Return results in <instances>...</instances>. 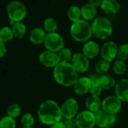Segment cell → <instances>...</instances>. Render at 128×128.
Returning a JSON list of instances; mask_svg holds the SVG:
<instances>
[{
  "label": "cell",
  "mask_w": 128,
  "mask_h": 128,
  "mask_svg": "<svg viewBox=\"0 0 128 128\" xmlns=\"http://www.w3.org/2000/svg\"><path fill=\"white\" fill-rule=\"evenodd\" d=\"M110 68V62L104 59H100L95 64V71L100 75L106 74Z\"/></svg>",
  "instance_id": "cell-27"
},
{
  "label": "cell",
  "mask_w": 128,
  "mask_h": 128,
  "mask_svg": "<svg viewBox=\"0 0 128 128\" xmlns=\"http://www.w3.org/2000/svg\"><path fill=\"white\" fill-rule=\"evenodd\" d=\"M91 85V80L88 76H80L78 77L73 87L76 94L84 95L90 92Z\"/></svg>",
  "instance_id": "cell-14"
},
{
  "label": "cell",
  "mask_w": 128,
  "mask_h": 128,
  "mask_svg": "<svg viewBox=\"0 0 128 128\" xmlns=\"http://www.w3.org/2000/svg\"><path fill=\"white\" fill-rule=\"evenodd\" d=\"M12 31L14 38L22 39L26 33V26L22 22H16L12 25Z\"/></svg>",
  "instance_id": "cell-23"
},
{
  "label": "cell",
  "mask_w": 128,
  "mask_h": 128,
  "mask_svg": "<svg viewBox=\"0 0 128 128\" xmlns=\"http://www.w3.org/2000/svg\"><path fill=\"white\" fill-rule=\"evenodd\" d=\"M117 58L119 60L126 61L128 59V44H124L121 45L118 49Z\"/></svg>",
  "instance_id": "cell-33"
},
{
  "label": "cell",
  "mask_w": 128,
  "mask_h": 128,
  "mask_svg": "<svg viewBox=\"0 0 128 128\" xmlns=\"http://www.w3.org/2000/svg\"><path fill=\"white\" fill-rule=\"evenodd\" d=\"M14 38L12 28L9 26H4L0 28V41L6 44Z\"/></svg>",
  "instance_id": "cell-24"
},
{
  "label": "cell",
  "mask_w": 128,
  "mask_h": 128,
  "mask_svg": "<svg viewBox=\"0 0 128 128\" xmlns=\"http://www.w3.org/2000/svg\"><path fill=\"white\" fill-rule=\"evenodd\" d=\"M50 128H65V126H64V122H57L56 124H53L50 125Z\"/></svg>",
  "instance_id": "cell-37"
},
{
  "label": "cell",
  "mask_w": 128,
  "mask_h": 128,
  "mask_svg": "<svg viewBox=\"0 0 128 128\" xmlns=\"http://www.w3.org/2000/svg\"><path fill=\"white\" fill-rule=\"evenodd\" d=\"M122 107V102L116 96L110 95L102 101L101 109L106 113L116 116L120 112Z\"/></svg>",
  "instance_id": "cell-7"
},
{
  "label": "cell",
  "mask_w": 128,
  "mask_h": 128,
  "mask_svg": "<svg viewBox=\"0 0 128 128\" xmlns=\"http://www.w3.org/2000/svg\"><path fill=\"white\" fill-rule=\"evenodd\" d=\"M100 52V46L98 43L92 40H88L85 43L82 47V54L88 59L96 58Z\"/></svg>",
  "instance_id": "cell-16"
},
{
  "label": "cell",
  "mask_w": 128,
  "mask_h": 128,
  "mask_svg": "<svg viewBox=\"0 0 128 128\" xmlns=\"http://www.w3.org/2000/svg\"><path fill=\"white\" fill-rule=\"evenodd\" d=\"M44 45L46 50L57 53L62 48H64V40L63 37L56 32L46 33L45 40L44 41Z\"/></svg>",
  "instance_id": "cell-6"
},
{
  "label": "cell",
  "mask_w": 128,
  "mask_h": 128,
  "mask_svg": "<svg viewBox=\"0 0 128 128\" xmlns=\"http://www.w3.org/2000/svg\"><path fill=\"white\" fill-rule=\"evenodd\" d=\"M6 52H7V47L5 44L0 41V58L4 57Z\"/></svg>",
  "instance_id": "cell-35"
},
{
  "label": "cell",
  "mask_w": 128,
  "mask_h": 128,
  "mask_svg": "<svg viewBox=\"0 0 128 128\" xmlns=\"http://www.w3.org/2000/svg\"><path fill=\"white\" fill-rule=\"evenodd\" d=\"M76 128H94L95 124V118L94 113L84 110L77 114L75 117Z\"/></svg>",
  "instance_id": "cell-10"
},
{
  "label": "cell",
  "mask_w": 128,
  "mask_h": 128,
  "mask_svg": "<svg viewBox=\"0 0 128 128\" xmlns=\"http://www.w3.org/2000/svg\"><path fill=\"white\" fill-rule=\"evenodd\" d=\"M7 14L10 22H22L27 14V9L22 2L14 0L7 6Z\"/></svg>",
  "instance_id": "cell-5"
},
{
  "label": "cell",
  "mask_w": 128,
  "mask_h": 128,
  "mask_svg": "<svg viewBox=\"0 0 128 128\" xmlns=\"http://www.w3.org/2000/svg\"><path fill=\"white\" fill-rule=\"evenodd\" d=\"M79 110V104L74 98H68L65 100L61 106L62 117L65 119L74 118Z\"/></svg>",
  "instance_id": "cell-9"
},
{
  "label": "cell",
  "mask_w": 128,
  "mask_h": 128,
  "mask_svg": "<svg viewBox=\"0 0 128 128\" xmlns=\"http://www.w3.org/2000/svg\"><path fill=\"white\" fill-rule=\"evenodd\" d=\"M97 14H98L97 8L89 3L84 4L81 8V16L82 19L86 21L92 20H94L96 18Z\"/></svg>",
  "instance_id": "cell-20"
},
{
  "label": "cell",
  "mask_w": 128,
  "mask_h": 128,
  "mask_svg": "<svg viewBox=\"0 0 128 128\" xmlns=\"http://www.w3.org/2000/svg\"><path fill=\"white\" fill-rule=\"evenodd\" d=\"M100 84L103 90H110L115 88L116 82L113 76L108 74H104L100 76Z\"/></svg>",
  "instance_id": "cell-22"
},
{
  "label": "cell",
  "mask_w": 128,
  "mask_h": 128,
  "mask_svg": "<svg viewBox=\"0 0 128 128\" xmlns=\"http://www.w3.org/2000/svg\"><path fill=\"white\" fill-rule=\"evenodd\" d=\"M100 8L106 14H116L120 10V3L118 0H103Z\"/></svg>",
  "instance_id": "cell-18"
},
{
  "label": "cell",
  "mask_w": 128,
  "mask_h": 128,
  "mask_svg": "<svg viewBox=\"0 0 128 128\" xmlns=\"http://www.w3.org/2000/svg\"><path fill=\"white\" fill-rule=\"evenodd\" d=\"M70 64L78 74L86 73L88 70L90 65L88 58L84 56L82 52H76L73 55Z\"/></svg>",
  "instance_id": "cell-11"
},
{
  "label": "cell",
  "mask_w": 128,
  "mask_h": 128,
  "mask_svg": "<svg viewBox=\"0 0 128 128\" xmlns=\"http://www.w3.org/2000/svg\"><path fill=\"white\" fill-rule=\"evenodd\" d=\"M95 118V124L100 128H110L116 122V117L114 115H110L105 112L102 109H100L93 112Z\"/></svg>",
  "instance_id": "cell-8"
},
{
  "label": "cell",
  "mask_w": 128,
  "mask_h": 128,
  "mask_svg": "<svg viewBox=\"0 0 128 128\" xmlns=\"http://www.w3.org/2000/svg\"><path fill=\"white\" fill-rule=\"evenodd\" d=\"M70 32L72 38L76 42L80 43L88 41L93 34L92 24L83 19L73 22Z\"/></svg>",
  "instance_id": "cell-3"
},
{
  "label": "cell",
  "mask_w": 128,
  "mask_h": 128,
  "mask_svg": "<svg viewBox=\"0 0 128 128\" xmlns=\"http://www.w3.org/2000/svg\"><path fill=\"white\" fill-rule=\"evenodd\" d=\"M68 16L73 22L80 20L82 17L81 8H80L77 5H72L68 10Z\"/></svg>",
  "instance_id": "cell-26"
},
{
  "label": "cell",
  "mask_w": 128,
  "mask_h": 128,
  "mask_svg": "<svg viewBox=\"0 0 128 128\" xmlns=\"http://www.w3.org/2000/svg\"><path fill=\"white\" fill-rule=\"evenodd\" d=\"M46 35V32L44 28L40 27H36L31 30L28 35V38L32 44L38 45V44H44Z\"/></svg>",
  "instance_id": "cell-17"
},
{
  "label": "cell",
  "mask_w": 128,
  "mask_h": 128,
  "mask_svg": "<svg viewBox=\"0 0 128 128\" xmlns=\"http://www.w3.org/2000/svg\"><path fill=\"white\" fill-rule=\"evenodd\" d=\"M118 46L113 41H108L105 43L100 49V55L102 59L112 62L117 57Z\"/></svg>",
  "instance_id": "cell-12"
},
{
  "label": "cell",
  "mask_w": 128,
  "mask_h": 128,
  "mask_svg": "<svg viewBox=\"0 0 128 128\" xmlns=\"http://www.w3.org/2000/svg\"><path fill=\"white\" fill-rule=\"evenodd\" d=\"M116 96L122 101L128 103V79H122L115 86Z\"/></svg>",
  "instance_id": "cell-15"
},
{
  "label": "cell",
  "mask_w": 128,
  "mask_h": 128,
  "mask_svg": "<svg viewBox=\"0 0 128 128\" xmlns=\"http://www.w3.org/2000/svg\"><path fill=\"white\" fill-rule=\"evenodd\" d=\"M39 62L46 68H55L58 63V58L56 52L45 50L39 56Z\"/></svg>",
  "instance_id": "cell-13"
},
{
  "label": "cell",
  "mask_w": 128,
  "mask_h": 128,
  "mask_svg": "<svg viewBox=\"0 0 128 128\" xmlns=\"http://www.w3.org/2000/svg\"><path fill=\"white\" fill-rule=\"evenodd\" d=\"M20 122L22 127L25 128H33L35 122L33 115L29 112H26L23 114L21 117Z\"/></svg>",
  "instance_id": "cell-31"
},
{
  "label": "cell",
  "mask_w": 128,
  "mask_h": 128,
  "mask_svg": "<svg viewBox=\"0 0 128 128\" xmlns=\"http://www.w3.org/2000/svg\"><path fill=\"white\" fill-rule=\"evenodd\" d=\"M62 115L61 106L52 100H47L43 102L38 110V118L39 122L45 125H52L62 122Z\"/></svg>",
  "instance_id": "cell-1"
},
{
  "label": "cell",
  "mask_w": 128,
  "mask_h": 128,
  "mask_svg": "<svg viewBox=\"0 0 128 128\" xmlns=\"http://www.w3.org/2000/svg\"><path fill=\"white\" fill-rule=\"evenodd\" d=\"M127 69H128V67H127V64L125 61L118 59L114 62L113 65H112V70L115 74L118 75V76L123 75L127 71Z\"/></svg>",
  "instance_id": "cell-28"
},
{
  "label": "cell",
  "mask_w": 128,
  "mask_h": 128,
  "mask_svg": "<svg viewBox=\"0 0 128 128\" xmlns=\"http://www.w3.org/2000/svg\"><path fill=\"white\" fill-rule=\"evenodd\" d=\"M65 128H76V121L74 118H70V119H65L64 122Z\"/></svg>",
  "instance_id": "cell-34"
},
{
  "label": "cell",
  "mask_w": 128,
  "mask_h": 128,
  "mask_svg": "<svg viewBox=\"0 0 128 128\" xmlns=\"http://www.w3.org/2000/svg\"><path fill=\"white\" fill-rule=\"evenodd\" d=\"M78 77V73L70 63L59 62L53 69V78L55 81L64 87L73 86Z\"/></svg>",
  "instance_id": "cell-2"
},
{
  "label": "cell",
  "mask_w": 128,
  "mask_h": 128,
  "mask_svg": "<svg viewBox=\"0 0 128 128\" xmlns=\"http://www.w3.org/2000/svg\"><path fill=\"white\" fill-rule=\"evenodd\" d=\"M92 28L93 34L101 40L110 38L112 33V26L111 22L105 17H96L92 23Z\"/></svg>",
  "instance_id": "cell-4"
},
{
  "label": "cell",
  "mask_w": 128,
  "mask_h": 128,
  "mask_svg": "<svg viewBox=\"0 0 128 128\" xmlns=\"http://www.w3.org/2000/svg\"><path fill=\"white\" fill-rule=\"evenodd\" d=\"M22 128H25V127H22Z\"/></svg>",
  "instance_id": "cell-38"
},
{
  "label": "cell",
  "mask_w": 128,
  "mask_h": 128,
  "mask_svg": "<svg viewBox=\"0 0 128 128\" xmlns=\"http://www.w3.org/2000/svg\"><path fill=\"white\" fill-rule=\"evenodd\" d=\"M57 55L59 62L62 63H70L73 58V55L70 50L65 47L62 48L59 52H58Z\"/></svg>",
  "instance_id": "cell-25"
},
{
  "label": "cell",
  "mask_w": 128,
  "mask_h": 128,
  "mask_svg": "<svg viewBox=\"0 0 128 128\" xmlns=\"http://www.w3.org/2000/svg\"><path fill=\"white\" fill-rule=\"evenodd\" d=\"M102 2H103V0H89V4L98 8V7H100Z\"/></svg>",
  "instance_id": "cell-36"
},
{
  "label": "cell",
  "mask_w": 128,
  "mask_h": 128,
  "mask_svg": "<svg viewBox=\"0 0 128 128\" xmlns=\"http://www.w3.org/2000/svg\"><path fill=\"white\" fill-rule=\"evenodd\" d=\"M58 28L57 21L52 17H47L44 21V29L47 33L56 32Z\"/></svg>",
  "instance_id": "cell-29"
},
{
  "label": "cell",
  "mask_w": 128,
  "mask_h": 128,
  "mask_svg": "<svg viewBox=\"0 0 128 128\" xmlns=\"http://www.w3.org/2000/svg\"><path fill=\"white\" fill-rule=\"evenodd\" d=\"M21 112H22L21 106L17 104H13L8 106L7 110V116H8L9 117L14 119H16L17 117L20 116Z\"/></svg>",
  "instance_id": "cell-30"
},
{
  "label": "cell",
  "mask_w": 128,
  "mask_h": 128,
  "mask_svg": "<svg viewBox=\"0 0 128 128\" xmlns=\"http://www.w3.org/2000/svg\"><path fill=\"white\" fill-rule=\"evenodd\" d=\"M0 128H16L15 119L8 116H3L0 119Z\"/></svg>",
  "instance_id": "cell-32"
},
{
  "label": "cell",
  "mask_w": 128,
  "mask_h": 128,
  "mask_svg": "<svg viewBox=\"0 0 128 128\" xmlns=\"http://www.w3.org/2000/svg\"><path fill=\"white\" fill-rule=\"evenodd\" d=\"M86 107L87 110L94 112L100 109H101V104L102 101L100 100V98L98 96L94 95H90L88 96L86 100Z\"/></svg>",
  "instance_id": "cell-21"
},
{
  "label": "cell",
  "mask_w": 128,
  "mask_h": 128,
  "mask_svg": "<svg viewBox=\"0 0 128 128\" xmlns=\"http://www.w3.org/2000/svg\"><path fill=\"white\" fill-rule=\"evenodd\" d=\"M100 75L98 74V73L95 74H92L88 77L91 80V89H90V93L92 95L94 96H100L101 94V92L103 91L102 87L100 86Z\"/></svg>",
  "instance_id": "cell-19"
}]
</instances>
